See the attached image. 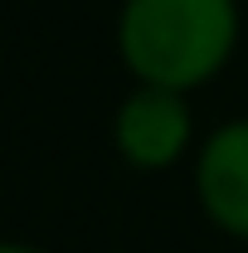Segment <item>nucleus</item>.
Returning a JSON list of instances; mask_svg holds the SVG:
<instances>
[{"label":"nucleus","instance_id":"4","mask_svg":"<svg viewBox=\"0 0 248 253\" xmlns=\"http://www.w3.org/2000/svg\"><path fill=\"white\" fill-rule=\"evenodd\" d=\"M0 253H44V249H30V244H0Z\"/></svg>","mask_w":248,"mask_h":253},{"label":"nucleus","instance_id":"1","mask_svg":"<svg viewBox=\"0 0 248 253\" xmlns=\"http://www.w3.org/2000/svg\"><path fill=\"white\" fill-rule=\"evenodd\" d=\"M234 0H126L117 20V49L146 88L185 93L209 83L234 54Z\"/></svg>","mask_w":248,"mask_h":253},{"label":"nucleus","instance_id":"3","mask_svg":"<svg viewBox=\"0 0 248 253\" xmlns=\"http://www.w3.org/2000/svg\"><path fill=\"white\" fill-rule=\"evenodd\" d=\"M195 190L205 214L224 234L248 239V122H229L205 141L195 166Z\"/></svg>","mask_w":248,"mask_h":253},{"label":"nucleus","instance_id":"2","mask_svg":"<svg viewBox=\"0 0 248 253\" xmlns=\"http://www.w3.org/2000/svg\"><path fill=\"white\" fill-rule=\"evenodd\" d=\"M190 141V112L180 93L170 88H141L117 112V151L141 170H161L185 151Z\"/></svg>","mask_w":248,"mask_h":253}]
</instances>
